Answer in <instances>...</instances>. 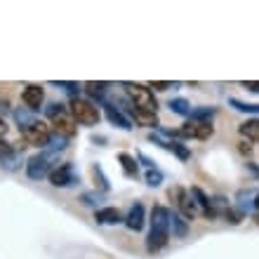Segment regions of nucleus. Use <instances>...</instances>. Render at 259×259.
<instances>
[{"instance_id":"7ed1b4c3","label":"nucleus","mask_w":259,"mask_h":259,"mask_svg":"<svg viewBox=\"0 0 259 259\" xmlns=\"http://www.w3.org/2000/svg\"><path fill=\"white\" fill-rule=\"evenodd\" d=\"M68 113H71V118L75 123L80 125H97L99 118H102L99 109L92 102H88V99H73L71 106H68Z\"/></svg>"},{"instance_id":"72a5a7b5","label":"nucleus","mask_w":259,"mask_h":259,"mask_svg":"<svg viewBox=\"0 0 259 259\" xmlns=\"http://www.w3.org/2000/svg\"><path fill=\"white\" fill-rule=\"evenodd\" d=\"M137 158H139V160H142V165H146V167H156V163H153V160H151L149 156H144V153H137Z\"/></svg>"},{"instance_id":"9b49d317","label":"nucleus","mask_w":259,"mask_h":259,"mask_svg":"<svg viewBox=\"0 0 259 259\" xmlns=\"http://www.w3.org/2000/svg\"><path fill=\"white\" fill-rule=\"evenodd\" d=\"M144 224H146V210H144L142 203H135L127 212V219H125V226L130 231H142Z\"/></svg>"},{"instance_id":"b1692460","label":"nucleus","mask_w":259,"mask_h":259,"mask_svg":"<svg viewBox=\"0 0 259 259\" xmlns=\"http://www.w3.org/2000/svg\"><path fill=\"white\" fill-rule=\"evenodd\" d=\"M193 123H196V120H193ZM212 135H214V125L212 123H196V139L205 142V139H210Z\"/></svg>"},{"instance_id":"423d86ee","label":"nucleus","mask_w":259,"mask_h":259,"mask_svg":"<svg viewBox=\"0 0 259 259\" xmlns=\"http://www.w3.org/2000/svg\"><path fill=\"white\" fill-rule=\"evenodd\" d=\"M167 196L172 198V203L177 205L179 214H182L186 222H191V219L198 217V212H200V210H198L196 200L189 196V191H186V189H182V186H175L172 191H167Z\"/></svg>"},{"instance_id":"dca6fc26","label":"nucleus","mask_w":259,"mask_h":259,"mask_svg":"<svg viewBox=\"0 0 259 259\" xmlns=\"http://www.w3.org/2000/svg\"><path fill=\"white\" fill-rule=\"evenodd\" d=\"M130 113H132V120H135L137 125H144V127H158V116H156V113L135 109V106L130 109Z\"/></svg>"},{"instance_id":"9d476101","label":"nucleus","mask_w":259,"mask_h":259,"mask_svg":"<svg viewBox=\"0 0 259 259\" xmlns=\"http://www.w3.org/2000/svg\"><path fill=\"white\" fill-rule=\"evenodd\" d=\"M104 113H106V118H109V123H113L116 127L120 130H132L135 125H132V120H130L127 116H123V111L118 109V106H113L111 102H104Z\"/></svg>"},{"instance_id":"aec40b11","label":"nucleus","mask_w":259,"mask_h":259,"mask_svg":"<svg viewBox=\"0 0 259 259\" xmlns=\"http://www.w3.org/2000/svg\"><path fill=\"white\" fill-rule=\"evenodd\" d=\"M106 88H109V82H85L88 95L92 97V99H97L99 104L106 102Z\"/></svg>"},{"instance_id":"c756f323","label":"nucleus","mask_w":259,"mask_h":259,"mask_svg":"<svg viewBox=\"0 0 259 259\" xmlns=\"http://www.w3.org/2000/svg\"><path fill=\"white\" fill-rule=\"evenodd\" d=\"M240 85H243L247 92H254V95H259V80H243Z\"/></svg>"},{"instance_id":"473e14b6","label":"nucleus","mask_w":259,"mask_h":259,"mask_svg":"<svg viewBox=\"0 0 259 259\" xmlns=\"http://www.w3.org/2000/svg\"><path fill=\"white\" fill-rule=\"evenodd\" d=\"M62 111H66V109H64V104H52V106H50V109H48V116L50 118H52V116H57V113H62Z\"/></svg>"},{"instance_id":"c85d7f7f","label":"nucleus","mask_w":259,"mask_h":259,"mask_svg":"<svg viewBox=\"0 0 259 259\" xmlns=\"http://www.w3.org/2000/svg\"><path fill=\"white\" fill-rule=\"evenodd\" d=\"M149 88L160 90V92H163V90H170V88H172V82H167V80H151V82H149Z\"/></svg>"},{"instance_id":"ddd939ff","label":"nucleus","mask_w":259,"mask_h":259,"mask_svg":"<svg viewBox=\"0 0 259 259\" xmlns=\"http://www.w3.org/2000/svg\"><path fill=\"white\" fill-rule=\"evenodd\" d=\"M191 198L196 200L198 210L203 212V214H205L207 219H210V222H212V219H217V212H214V207H212V200H210L207 196H205V193L200 191L198 186H193V189H191Z\"/></svg>"},{"instance_id":"6e6552de","label":"nucleus","mask_w":259,"mask_h":259,"mask_svg":"<svg viewBox=\"0 0 259 259\" xmlns=\"http://www.w3.org/2000/svg\"><path fill=\"white\" fill-rule=\"evenodd\" d=\"M50 120H52V132H55V135L64 137V139L75 137V120L71 118V113H68V111L57 113V116H52Z\"/></svg>"},{"instance_id":"393cba45","label":"nucleus","mask_w":259,"mask_h":259,"mask_svg":"<svg viewBox=\"0 0 259 259\" xmlns=\"http://www.w3.org/2000/svg\"><path fill=\"white\" fill-rule=\"evenodd\" d=\"M229 104H231L236 111H243V113H254V116H259V104H245V102H238V99H229Z\"/></svg>"},{"instance_id":"f8f14e48","label":"nucleus","mask_w":259,"mask_h":259,"mask_svg":"<svg viewBox=\"0 0 259 259\" xmlns=\"http://www.w3.org/2000/svg\"><path fill=\"white\" fill-rule=\"evenodd\" d=\"M151 142H156L158 146H163L165 151H172V153H175L179 160H189V158H191V151H189V146H184L182 142H165V139H160L158 135H151Z\"/></svg>"},{"instance_id":"412c9836","label":"nucleus","mask_w":259,"mask_h":259,"mask_svg":"<svg viewBox=\"0 0 259 259\" xmlns=\"http://www.w3.org/2000/svg\"><path fill=\"white\" fill-rule=\"evenodd\" d=\"M92 179H95V186L102 193H106L111 189L109 179H106V175H104V170H102V165H92Z\"/></svg>"},{"instance_id":"f704fd0d","label":"nucleus","mask_w":259,"mask_h":259,"mask_svg":"<svg viewBox=\"0 0 259 259\" xmlns=\"http://www.w3.org/2000/svg\"><path fill=\"white\" fill-rule=\"evenodd\" d=\"M238 151L243 153V156H252V146H250V144H245V142L238 144Z\"/></svg>"},{"instance_id":"cd10ccee","label":"nucleus","mask_w":259,"mask_h":259,"mask_svg":"<svg viewBox=\"0 0 259 259\" xmlns=\"http://www.w3.org/2000/svg\"><path fill=\"white\" fill-rule=\"evenodd\" d=\"M80 200L85 205H90V207H97V205H99V196H97V193H95V196H92V193H82Z\"/></svg>"},{"instance_id":"e433bc0d","label":"nucleus","mask_w":259,"mask_h":259,"mask_svg":"<svg viewBox=\"0 0 259 259\" xmlns=\"http://www.w3.org/2000/svg\"><path fill=\"white\" fill-rule=\"evenodd\" d=\"M252 207H257V210H259V191H257V193H254V200H252Z\"/></svg>"},{"instance_id":"2eb2a0df","label":"nucleus","mask_w":259,"mask_h":259,"mask_svg":"<svg viewBox=\"0 0 259 259\" xmlns=\"http://www.w3.org/2000/svg\"><path fill=\"white\" fill-rule=\"evenodd\" d=\"M238 132H240V137H245L247 142L259 144V118H250L245 123H240Z\"/></svg>"},{"instance_id":"39448f33","label":"nucleus","mask_w":259,"mask_h":259,"mask_svg":"<svg viewBox=\"0 0 259 259\" xmlns=\"http://www.w3.org/2000/svg\"><path fill=\"white\" fill-rule=\"evenodd\" d=\"M21 135H24V142L26 144L38 146V149H45L50 144V139H52V127L48 123H42V120H33L28 127L21 130Z\"/></svg>"},{"instance_id":"1a4fd4ad","label":"nucleus","mask_w":259,"mask_h":259,"mask_svg":"<svg viewBox=\"0 0 259 259\" xmlns=\"http://www.w3.org/2000/svg\"><path fill=\"white\" fill-rule=\"evenodd\" d=\"M21 102H24L26 109L38 111L40 109V104L45 102V90H42L40 85H26L24 92H21Z\"/></svg>"},{"instance_id":"4c0bfd02","label":"nucleus","mask_w":259,"mask_h":259,"mask_svg":"<svg viewBox=\"0 0 259 259\" xmlns=\"http://www.w3.org/2000/svg\"><path fill=\"white\" fill-rule=\"evenodd\" d=\"M254 224L259 226V212H257V214H254Z\"/></svg>"},{"instance_id":"5701e85b","label":"nucleus","mask_w":259,"mask_h":259,"mask_svg":"<svg viewBox=\"0 0 259 259\" xmlns=\"http://www.w3.org/2000/svg\"><path fill=\"white\" fill-rule=\"evenodd\" d=\"M14 118H17V123L21 125V130H24V127H28V125L33 123V120H38V118L33 116V111H31V109H26V111H24V109L14 111Z\"/></svg>"},{"instance_id":"6ab92c4d","label":"nucleus","mask_w":259,"mask_h":259,"mask_svg":"<svg viewBox=\"0 0 259 259\" xmlns=\"http://www.w3.org/2000/svg\"><path fill=\"white\" fill-rule=\"evenodd\" d=\"M118 163L123 167L125 177H137L139 175V165H137V160L130 153H118Z\"/></svg>"},{"instance_id":"f257e3e1","label":"nucleus","mask_w":259,"mask_h":259,"mask_svg":"<svg viewBox=\"0 0 259 259\" xmlns=\"http://www.w3.org/2000/svg\"><path fill=\"white\" fill-rule=\"evenodd\" d=\"M170 210L163 207V205H156L151 210V231H149V238H146V250L149 252H158L167 245V238H170Z\"/></svg>"},{"instance_id":"f3484780","label":"nucleus","mask_w":259,"mask_h":259,"mask_svg":"<svg viewBox=\"0 0 259 259\" xmlns=\"http://www.w3.org/2000/svg\"><path fill=\"white\" fill-rule=\"evenodd\" d=\"M167 224H170L172 233H175V238H184L186 233H189V222H186L179 212H170V219H167Z\"/></svg>"},{"instance_id":"a211bd4d","label":"nucleus","mask_w":259,"mask_h":259,"mask_svg":"<svg viewBox=\"0 0 259 259\" xmlns=\"http://www.w3.org/2000/svg\"><path fill=\"white\" fill-rule=\"evenodd\" d=\"M14 160H17V149H14L10 142L0 139V163L5 165L7 170H14Z\"/></svg>"},{"instance_id":"a878e982","label":"nucleus","mask_w":259,"mask_h":259,"mask_svg":"<svg viewBox=\"0 0 259 259\" xmlns=\"http://www.w3.org/2000/svg\"><path fill=\"white\" fill-rule=\"evenodd\" d=\"M212 116H214V109H193L189 118L196 120V123H210Z\"/></svg>"},{"instance_id":"bb28decb","label":"nucleus","mask_w":259,"mask_h":259,"mask_svg":"<svg viewBox=\"0 0 259 259\" xmlns=\"http://www.w3.org/2000/svg\"><path fill=\"white\" fill-rule=\"evenodd\" d=\"M163 182H165V175L158 170V167H151V170L146 172V184H149V186H153V189H156V186H160Z\"/></svg>"},{"instance_id":"4be33fe9","label":"nucleus","mask_w":259,"mask_h":259,"mask_svg":"<svg viewBox=\"0 0 259 259\" xmlns=\"http://www.w3.org/2000/svg\"><path fill=\"white\" fill-rule=\"evenodd\" d=\"M167 106H170L172 113H177V116H186V118L191 116V111H193V106L186 102V99H172Z\"/></svg>"},{"instance_id":"20e7f679","label":"nucleus","mask_w":259,"mask_h":259,"mask_svg":"<svg viewBox=\"0 0 259 259\" xmlns=\"http://www.w3.org/2000/svg\"><path fill=\"white\" fill-rule=\"evenodd\" d=\"M55 153L50 151H42V153H35L26 160V175L28 179H42V177H50V172L55 170Z\"/></svg>"},{"instance_id":"4468645a","label":"nucleus","mask_w":259,"mask_h":259,"mask_svg":"<svg viewBox=\"0 0 259 259\" xmlns=\"http://www.w3.org/2000/svg\"><path fill=\"white\" fill-rule=\"evenodd\" d=\"M95 219L99 224H120L123 222V214L118 207H99L95 212Z\"/></svg>"},{"instance_id":"7c9ffc66","label":"nucleus","mask_w":259,"mask_h":259,"mask_svg":"<svg viewBox=\"0 0 259 259\" xmlns=\"http://www.w3.org/2000/svg\"><path fill=\"white\" fill-rule=\"evenodd\" d=\"M55 88H62V90H66V92H75L78 90V85L75 82H64V80H57V82H52Z\"/></svg>"},{"instance_id":"c9c22d12","label":"nucleus","mask_w":259,"mask_h":259,"mask_svg":"<svg viewBox=\"0 0 259 259\" xmlns=\"http://www.w3.org/2000/svg\"><path fill=\"white\" fill-rule=\"evenodd\" d=\"M5 132H7V125H5V120H3V118H0V139H3V137H5Z\"/></svg>"},{"instance_id":"2f4dec72","label":"nucleus","mask_w":259,"mask_h":259,"mask_svg":"<svg viewBox=\"0 0 259 259\" xmlns=\"http://www.w3.org/2000/svg\"><path fill=\"white\" fill-rule=\"evenodd\" d=\"M224 217L229 219L231 224H238V222H240V212H236V210H231V207H229V210L224 212Z\"/></svg>"},{"instance_id":"0eeeda50","label":"nucleus","mask_w":259,"mask_h":259,"mask_svg":"<svg viewBox=\"0 0 259 259\" xmlns=\"http://www.w3.org/2000/svg\"><path fill=\"white\" fill-rule=\"evenodd\" d=\"M73 182H78V175H75V170H73V163H64V165H59V167H55V170L50 172V184L52 186L64 189V186H71Z\"/></svg>"},{"instance_id":"f03ea898","label":"nucleus","mask_w":259,"mask_h":259,"mask_svg":"<svg viewBox=\"0 0 259 259\" xmlns=\"http://www.w3.org/2000/svg\"><path fill=\"white\" fill-rule=\"evenodd\" d=\"M123 88L127 90V95H130V99H132V106H135V109L156 113L158 102H156V97H153L149 85H142V82H123Z\"/></svg>"}]
</instances>
